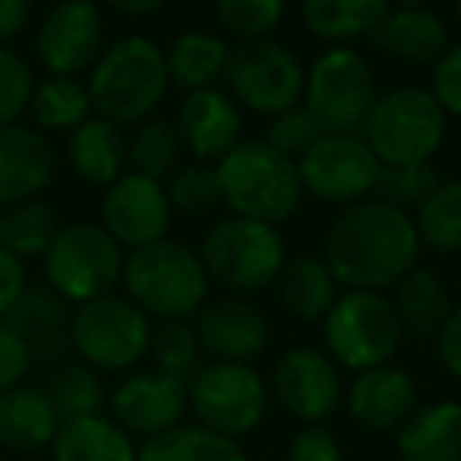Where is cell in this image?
Wrapping results in <instances>:
<instances>
[{
  "mask_svg": "<svg viewBox=\"0 0 461 461\" xmlns=\"http://www.w3.org/2000/svg\"><path fill=\"white\" fill-rule=\"evenodd\" d=\"M389 301L398 316L402 335L417 341H429V339L436 341V335L442 332V326H446V320L455 310L442 278L433 269H423V266L411 269L395 285V294Z\"/></svg>",
  "mask_w": 461,
  "mask_h": 461,
  "instance_id": "cell-26",
  "label": "cell"
},
{
  "mask_svg": "<svg viewBox=\"0 0 461 461\" xmlns=\"http://www.w3.org/2000/svg\"><path fill=\"white\" fill-rule=\"evenodd\" d=\"M436 357L448 376L461 379V307L452 310L442 332L436 335Z\"/></svg>",
  "mask_w": 461,
  "mask_h": 461,
  "instance_id": "cell-48",
  "label": "cell"
},
{
  "mask_svg": "<svg viewBox=\"0 0 461 461\" xmlns=\"http://www.w3.org/2000/svg\"><path fill=\"white\" fill-rule=\"evenodd\" d=\"M455 23H458V26H461V4H458V7H455Z\"/></svg>",
  "mask_w": 461,
  "mask_h": 461,
  "instance_id": "cell-51",
  "label": "cell"
},
{
  "mask_svg": "<svg viewBox=\"0 0 461 461\" xmlns=\"http://www.w3.org/2000/svg\"><path fill=\"white\" fill-rule=\"evenodd\" d=\"M67 161L83 184L108 190L117 177L127 174V136L117 123L92 114L83 127L70 133Z\"/></svg>",
  "mask_w": 461,
  "mask_h": 461,
  "instance_id": "cell-25",
  "label": "cell"
},
{
  "mask_svg": "<svg viewBox=\"0 0 461 461\" xmlns=\"http://www.w3.org/2000/svg\"><path fill=\"white\" fill-rule=\"evenodd\" d=\"M420 250L414 215L370 196L345 205L329 224L322 263L339 288L385 294L420 266Z\"/></svg>",
  "mask_w": 461,
  "mask_h": 461,
  "instance_id": "cell-1",
  "label": "cell"
},
{
  "mask_svg": "<svg viewBox=\"0 0 461 461\" xmlns=\"http://www.w3.org/2000/svg\"><path fill=\"white\" fill-rule=\"evenodd\" d=\"M402 339L392 301L379 291H345L322 320V351L339 370L364 373L392 364Z\"/></svg>",
  "mask_w": 461,
  "mask_h": 461,
  "instance_id": "cell-7",
  "label": "cell"
},
{
  "mask_svg": "<svg viewBox=\"0 0 461 461\" xmlns=\"http://www.w3.org/2000/svg\"><path fill=\"white\" fill-rule=\"evenodd\" d=\"M427 92L436 98L446 117H461V41H448V48L429 67Z\"/></svg>",
  "mask_w": 461,
  "mask_h": 461,
  "instance_id": "cell-44",
  "label": "cell"
},
{
  "mask_svg": "<svg viewBox=\"0 0 461 461\" xmlns=\"http://www.w3.org/2000/svg\"><path fill=\"white\" fill-rule=\"evenodd\" d=\"M436 186H439V174H436L433 161L427 165H379L373 199H383L411 215L433 196Z\"/></svg>",
  "mask_w": 461,
  "mask_h": 461,
  "instance_id": "cell-41",
  "label": "cell"
},
{
  "mask_svg": "<svg viewBox=\"0 0 461 461\" xmlns=\"http://www.w3.org/2000/svg\"><path fill=\"white\" fill-rule=\"evenodd\" d=\"M320 136H322V127L313 121V114H310L303 104H297V108L272 117L269 130H266V142L291 161L301 158V155L307 152Z\"/></svg>",
  "mask_w": 461,
  "mask_h": 461,
  "instance_id": "cell-43",
  "label": "cell"
},
{
  "mask_svg": "<svg viewBox=\"0 0 461 461\" xmlns=\"http://www.w3.org/2000/svg\"><path fill=\"white\" fill-rule=\"evenodd\" d=\"M196 339L203 354L221 364H253L269 348V320L253 301L218 297L196 313Z\"/></svg>",
  "mask_w": 461,
  "mask_h": 461,
  "instance_id": "cell-18",
  "label": "cell"
},
{
  "mask_svg": "<svg viewBox=\"0 0 461 461\" xmlns=\"http://www.w3.org/2000/svg\"><path fill=\"white\" fill-rule=\"evenodd\" d=\"M60 429V417L48 402L45 389L14 385L0 392V446L16 452H32L54 442Z\"/></svg>",
  "mask_w": 461,
  "mask_h": 461,
  "instance_id": "cell-28",
  "label": "cell"
},
{
  "mask_svg": "<svg viewBox=\"0 0 461 461\" xmlns=\"http://www.w3.org/2000/svg\"><path fill=\"white\" fill-rule=\"evenodd\" d=\"M29 117L39 133H73L92 117L89 89L79 79L45 77L32 89Z\"/></svg>",
  "mask_w": 461,
  "mask_h": 461,
  "instance_id": "cell-33",
  "label": "cell"
},
{
  "mask_svg": "<svg viewBox=\"0 0 461 461\" xmlns=\"http://www.w3.org/2000/svg\"><path fill=\"white\" fill-rule=\"evenodd\" d=\"M48 288L70 307L114 294L123 276V247L102 224L77 221L58 230L54 244L41 257Z\"/></svg>",
  "mask_w": 461,
  "mask_h": 461,
  "instance_id": "cell-8",
  "label": "cell"
},
{
  "mask_svg": "<svg viewBox=\"0 0 461 461\" xmlns=\"http://www.w3.org/2000/svg\"><path fill=\"white\" fill-rule=\"evenodd\" d=\"M26 291H29L26 263L0 247V320H7L10 310L20 303V297L26 294Z\"/></svg>",
  "mask_w": 461,
  "mask_h": 461,
  "instance_id": "cell-47",
  "label": "cell"
},
{
  "mask_svg": "<svg viewBox=\"0 0 461 461\" xmlns=\"http://www.w3.org/2000/svg\"><path fill=\"white\" fill-rule=\"evenodd\" d=\"M395 452L402 461H461V402L417 404L395 429Z\"/></svg>",
  "mask_w": 461,
  "mask_h": 461,
  "instance_id": "cell-24",
  "label": "cell"
},
{
  "mask_svg": "<svg viewBox=\"0 0 461 461\" xmlns=\"http://www.w3.org/2000/svg\"><path fill=\"white\" fill-rule=\"evenodd\" d=\"M54 180V149L35 127H0V209L39 199Z\"/></svg>",
  "mask_w": 461,
  "mask_h": 461,
  "instance_id": "cell-21",
  "label": "cell"
},
{
  "mask_svg": "<svg viewBox=\"0 0 461 461\" xmlns=\"http://www.w3.org/2000/svg\"><path fill=\"white\" fill-rule=\"evenodd\" d=\"M54 461H136V442L111 417H79L60 423L51 442Z\"/></svg>",
  "mask_w": 461,
  "mask_h": 461,
  "instance_id": "cell-30",
  "label": "cell"
},
{
  "mask_svg": "<svg viewBox=\"0 0 461 461\" xmlns=\"http://www.w3.org/2000/svg\"><path fill=\"white\" fill-rule=\"evenodd\" d=\"M167 86L171 79L165 67V48L149 35H123L111 41L86 79L92 111L117 127H136L149 121Z\"/></svg>",
  "mask_w": 461,
  "mask_h": 461,
  "instance_id": "cell-3",
  "label": "cell"
},
{
  "mask_svg": "<svg viewBox=\"0 0 461 461\" xmlns=\"http://www.w3.org/2000/svg\"><path fill=\"white\" fill-rule=\"evenodd\" d=\"M111 10L121 16H130V20H142V16H155L165 10V0H114Z\"/></svg>",
  "mask_w": 461,
  "mask_h": 461,
  "instance_id": "cell-50",
  "label": "cell"
},
{
  "mask_svg": "<svg viewBox=\"0 0 461 461\" xmlns=\"http://www.w3.org/2000/svg\"><path fill=\"white\" fill-rule=\"evenodd\" d=\"M389 14L385 0H303L301 20L307 32L329 45L364 39L379 29Z\"/></svg>",
  "mask_w": 461,
  "mask_h": 461,
  "instance_id": "cell-31",
  "label": "cell"
},
{
  "mask_svg": "<svg viewBox=\"0 0 461 461\" xmlns=\"http://www.w3.org/2000/svg\"><path fill=\"white\" fill-rule=\"evenodd\" d=\"M186 404L199 427L238 439L263 423L269 408V385L250 364L209 360L186 383Z\"/></svg>",
  "mask_w": 461,
  "mask_h": 461,
  "instance_id": "cell-11",
  "label": "cell"
},
{
  "mask_svg": "<svg viewBox=\"0 0 461 461\" xmlns=\"http://www.w3.org/2000/svg\"><path fill=\"white\" fill-rule=\"evenodd\" d=\"M414 228L420 247L439 257L461 253V177L439 180L433 196L414 212Z\"/></svg>",
  "mask_w": 461,
  "mask_h": 461,
  "instance_id": "cell-36",
  "label": "cell"
},
{
  "mask_svg": "<svg viewBox=\"0 0 461 461\" xmlns=\"http://www.w3.org/2000/svg\"><path fill=\"white\" fill-rule=\"evenodd\" d=\"M288 461H341V442H339V436L322 427V423L303 427L301 433L291 439Z\"/></svg>",
  "mask_w": 461,
  "mask_h": 461,
  "instance_id": "cell-46",
  "label": "cell"
},
{
  "mask_svg": "<svg viewBox=\"0 0 461 461\" xmlns=\"http://www.w3.org/2000/svg\"><path fill=\"white\" fill-rule=\"evenodd\" d=\"M104 51V14L89 0H64L51 7L35 32V58L48 77L77 79Z\"/></svg>",
  "mask_w": 461,
  "mask_h": 461,
  "instance_id": "cell-15",
  "label": "cell"
},
{
  "mask_svg": "<svg viewBox=\"0 0 461 461\" xmlns=\"http://www.w3.org/2000/svg\"><path fill=\"white\" fill-rule=\"evenodd\" d=\"M373 41L402 64L433 67L448 48V23L423 4H402L389 7L385 20L373 32Z\"/></svg>",
  "mask_w": 461,
  "mask_h": 461,
  "instance_id": "cell-23",
  "label": "cell"
},
{
  "mask_svg": "<svg viewBox=\"0 0 461 461\" xmlns=\"http://www.w3.org/2000/svg\"><path fill=\"white\" fill-rule=\"evenodd\" d=\"M297 177L303 193L345 209L373 196L379 161L360 140V133H322L297 158Z\"/></svg>",
  "mask_w": 461,
  "mask_h": 461,
  "instance_id": "cell-13",
  "label": "cell"
},
{
  "mask_svg": "<svg viewBox=\"0 0 461 461\" xmlns=\"http://www.w3.org/2000/svg\"><path fill=\"white\" fill-rule=\"evenodd\" d=\"M269 392L276 402L307 427L322 423L345 398V379L322 348H288L272 366Z\"/></svg>",
  "mask_w": 461,
  "mask_h": 461,
  "instance_id": "cell-14",
  "label": "cell"
},
{
  "mask_svg": "<svg viewBox=\"0 0 461 461\" xmlns=\"http://www.w3.org/2000/svg\"><path fill=\"white\" fill-rule=\"evenodd\" d=\"M180 152H184V146H180L174 121L149 117V121L136 123L133 136L127 140V171L165 184L177 167Z\"/></svg>",
  "mask_w": 461,
  "mask_h": 461,
  "instance_id": "cell-37",
  "label": "cell"
},
{
  "mask_svg": "<svg viewBox=\"0 0 461 461\" xmlns=\"http://www.w3.org/2000/svg\"><path fill=\"white\" fill-rule=\"evenodd\" d=\"M376 95L370 60L357 48L332 45L307 67L301 104L313 114L322 133H360Z\"/></svg>",
  "mask_w": 461,
  "mask_h": 461,
  "instance_id": "cell-9",
  "label": "cell"
},
{
  "mask_svg": "<svg viewBox=\"0 0 461 461\" xmlns=\"http://www.w3.org/2000/svg\"><path fill=\"white\" fill-rule=\"evenodd\" d=\"M230 58V45L215 32H203V29H190L171 39L165 48V67L171 86L190 92L218 89L224 79Z\"/></svg>",
  "mask_w": 461,
  "mask_h": 461,
  "instance_id": "cell-27",
  "label": "cell"
},
{
  "mask_svg": "<svg viewBox=\"0 0 461 461\" xmlns=\"http://www.w3.org/2000/svg\"><path fill=\"white\" fill-rule=\"evenodd\" d=\"M152 329V320L136 303L123 294H104L73 307L70 348L79 354V364L92 370L123 373L149 357Z\"/></svg>",
  "mask_w": 461,
  "mask_h": 461,
  "instance_id": "cell-10",
  "label": "cell"
},
{
  "mask_svg": "<svg viewBox=\"0 0 461 461\" xmlns=\"http://www.w3.org/2000/svg\"><path fill=\"white\" fill-rule=\"evenodd\" d=\"M174 130L193 161L215 167L244 136V114L224 89L190 92L180 102Z\"/></svg>",
  "mask_w": 461,
  "mask_h": 461,
  "instance_id": "cell-19",
  "label": "cell"
},
{
  "mask_svg": "<svg viewBox=\"0 0 461 461\" xmlns=\"http://www.w3.org/2000/svg\"><path fill=\"white\" fill-rule=\"evenodd\" d=\"M149 357L158 373L184 385L190 383L203 366V345H199L193 322H158V329H152Z\"/></svg>",
  "mask_w": 461,
  "mask_h": 461,
  "instance_id": "cell-38",
  "label": "cell"
},
{
  "mask_svg": "<svg viewBox=\"0 0 461 461\" xmlns=\"http://www.w3.org/2000/svg\"><path fill=\"white\" fill-rule=\"evenodd\" d=\"M58 230H60L58 215L41 199L0 209V247L7 253H14L16 259H23V263L35 257H45L48 247L58 238Z\"/></svg>",
  "mask_w": 461,
  "mask_h": 461,
  "instance_id": "cell-34",
  "label": "cell"
},
{
  "mask_svg": "<svg viewBox=\"0 0 461 461\" xmlns=\"http://www.w3.org/2000/svg\"><path fill=\"white\" fill-rule=\"evenodd\" d=\"M196 253L209 282L234 294H253L276 285L288 263L282 230L234 215L212 224Z\"/></svg>",
  "mask_w": 461,
  "mask_h": 461,
  "instance_id": "cell-6",
  "label": "cell"
},
{
  "mask_svg": "<svg viewBox=\"0 0 461 461\" xmlns=\"http://www.w3.org/2000/svg\"><path fill=\"white\" fill-rule=\"evenodd\" d=\"M165 193L171 212H177V215L203 218L221 205L215 167L203 165V161H186V165L174 167V174L165 180Z\"/></svg>",
  "mask_w": 461,
  "mask_h": 461,
  "instance_id": "cell-39",
  "label": "cell"
},
{
  "mask_svg": "<svg viewBox=\"0 0 461 461\" xmlns=\"http://www.w3.org/2000/svg\"><path fill=\"white\" fill-rule=\"evenodd\" d=\"M29 370H32V354L23 345L20 335L0 320V392L23 385Z\"/></svg>",
  "mask_w": 461,
  "mask_h": 461,
  "instance_id": "cell-45",
  "label": "cell"
},
{
  "mask_svg": "<svg viewBox=\"0 0 461 461\" xmlns=\"http://www.w3.org/2000/svg\"><path fill=\"white\" fill-rule=\"evenodd\" d=\"M136 461H247V455L238 439L218 436L199 423H180L142 442Z\"/></svg>",
  "mask_w": 461,
  "mask_h": 461,
  "instance_id": "cell-32",
  "label": "cell"
},
{
  "mask_svg": "<svg viewBox=\"0 0 461 461\" xmlns=\"http://www.w3.org/2000/svg\"><path fill=\"white\" fill-rule=\"evenodd\" d=\"M278 303L285 313L301 322H322L339 301V282L322 263V257H294L285 263L276 282Z\"/></svg>",
  "mask_w": 461,
  "mask_h": 461,
  "instance_id": "cell-29",
  "label": "cell"
},
{
  "mask_svg": "<svg viewBox=\"0 0 461 461\" xmlns=\"http://www.w3.org/2000/svg\"><path fill=\"white\" fill-rule=\"evenodd\" d=\"M348 414L370 433L398 429L417 408V385L404 366L385 364L354 373L345 389Z\"/></svg>",
  "mask_w": 461,
  "mask_h": 461,
  "instance_id": "cell-20",
  "label": "cell"
},
{
  "mask_svg": "<svg viewBox=\"0 0 461 461\" xmlns=\"http://www.w3.org/2000/svg\"><path fill=\"white\" fill-rule=\"evenodd\" d=\"M448 117L423 86L379 92L360 127L379 165H427L446 142Z\"/></svg>",
  "mask_w": 461,
  "mask_h": 461,
  "instance_id": "cell-5",
  "label": "cell"
},
{
  "mask_svg": "<svg viewBox=\"0 0 461 461\" xmlns=\"http://www.w3.org/2000/svg\"><path fill=\"white\" fill-rule=\"evenodd\" d=\"M35 77L32 67L14 48H0V127H14L29 114Z\"/></svg>",
  "mask_w": 461,
  "mask_h": 461,
  "instance_id": "cell-42",
  "label": "cell"
},
{
  "mask_svg": "<svg viewBox=\"0 0 461 461\" xmlns=\"http://www.w3.org/2000/svg\"><path fill=\"white\" fill-rule=\"evenodd\" d=\"M45 395L54 404L60 423L79 420V417H95L108 408V389L98 370L86 364H60L48 376Z\"/></svg>",
  "mask_w": 461,
  "mask_h": 461,
  "instance_id": "cell-35",
  "label": "cell"
},
{
  "mask_svg": "<svg viewBox=\"0 0 461 461\" xmlns=\"http://www.w3.org/2000/svg\"><path fill=\"white\" fill-rule=\"evenodd\" d=\"M123 297L158 322H190L209 303L203 259L184 240L165 238L123 257Z\"/></svg>",
  "mask_w": 461,
  "mask_h": 461,
  "instance_id": "cell-2",
  "label": "cell"
},
{
  "mask_svg": "<svg viewBox=\"0 0 461 461\" xmlns=\"http://www.w3.org/2000/svg\"><path fill=\"white\" fill-rule=\"evenodd\" d=\"M282 20V0H218L215 4V23L224 35L238 39V45L272 39Z\"/></svg>",
  "mask_w": 461,
  "mask_h": 461,
  "instance_id": "cell-40",
  "label": "cell"
},
{
  "mask_svg": "<svg viewBox=\"0 0 461 461\" xmlns=\"http://www.w3.org/2000/svg\"><path fill=\"white\" fill-rule=\"evenodd\" d=\"M111 420L142 442L180 427L186 414V385L158 370L130 373L108 395Z\"/></svg>",
  "mask_w": 461,
  "mask_h": 461,
  "instance_id": "cell-17",
  "label": "cell"
},
{
  "mask_svg": "<svg viewBox=\"0 0 461 461\" xmlns=\"http://www.w3.org/2000/svg\"><path fill=\"white\" fill-rule=\"evenodd\" d=\"M303 77H307V67L297 60L288 45L263 39L230 48L221 83L228 86V95L238 102V108L272 121L301 104Z\"/></svg>",
  "mask_w": 461,
  "mask_h": 461,
  "instance_id": "cell-12",
  "label": "cell"
},
{
  "mask_svg": "<svg viewBox=\"0 0 461 461\" xmlns=\"http://www.w3.org/2000/svg\"><path fill=\"white\" fill-rule=\"evenodd\" d=\"M171 215L165 184L133 171L117 177L102 196V228L127 250L165 240Z\"/></svg>",
  "mask_w": 461,
  "mask_h": 461,
  "instance_id": "cell-16",
  "label": "cell"
},
{
  "mask_svg": "<svg viewBox=\"0 0 461 461\" xmlns=\"http://www.w3.org/2000/svg\"><path fill=\"white\" fill-rule=\"evenodd\" d=\"M32 23V4L29 0H0V48H7L10 39L26 32Z\"/></svg>",
  "mask_w": 461,
  "mask_h": 461,
  "instance_id": "cell-49",
  "label": "cell"
},
{
  "mask_svg": "<svg viewBox=\"0 0 461 461\" xmlns=\"http://www.w3.org/2000/svg\"><path fill=\"white\" fill-rule=\"evenodd\" d=\"M4 322L29 348L32 364H60L73 351L70 348L73 307L64 297L54 294L48 285L45 288H29Z\"/></svg>",
  "mask_w": 461,
  "mask_h": 461,
  "instance_id": "cell-22",
  "label": "cell"
},
{
  "mask_svg": "<svg viewBox=\"0 0 461 461\" xmlns=\"http://www.w3.org/2000/svg\"><path fill=\"white\" fill-rule=\"evenodd\" d=\"M215 177L221 205H228L234 218L278 228L301 209L303 186L297 161L285 158L266 140H240L215 165Z\"/></svg>",
  "mask_w": 461,
  "mask_h": 461,
  "instance_id": "cell-4",
  "label": "cell"
}]
</instances>
